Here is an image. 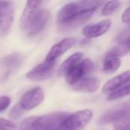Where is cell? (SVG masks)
<instances>
[{
  "label": "cell",
  "instance_id": "obj_16",
  "mask_svg": "<svg viewBox=\"0 0 130 130\" xmlns=\"http://www.w3.org/2000/svg\"><path fill=\"white\" fill-rule=\"evenodd\" d=\"M121 61L119 56L116 55L115 54L109 51L103 59V71L106 74H111L119 69Z\"/></svg>",
  "mask_w": 130,
  "mask_h": 130
},
{
  "label": "cell",
  "instance_id": "obj_1",
  "mask_svg": "<svg viewBox=\"0 0 130 130\" xmlns=\"http://www.w3.org/2000/svg\"><path fill=\"white\" fill-rule=\"evenodd\" d=\"M40 1H28L21 17L20 27L28 36H36L40 33L47 23L49 12L42 8Z\"/></svg>",
  "mask_w": 130,
  "mask_h": 130
},
{
  "label": "cell",
  "instance_id": "obj_10",
  "mask_svg": "<svg viewBox=\"0 0 130 130\" xmlns=\"http://www.w3.org/2000/svg\"><path fill=\"white\" fill-rule=\"evenodd\" d=\"M76 43V40L72 38H63L60 42L54 45L47 54L45 57V61L47 62H54L57 58L61 56L63 54L67 52L70 48L73 46Z\"/></svg>",
  "mask_w": 130,
  "mask_h": 130
},
{
  "label": "cell",
  "instance_id": "obj_4",
  "mask_svg": "<svg viewBox=\"0 0 130 130\" xmlns=\"http://www.w3.org/2000/svg\"><path fill=\"white\" fill-rule=\"evenodd\" d=\"M93 111L83 110L68 114L65 118L60 130H82L92 119Z\"/></svg>",
  "mask_w": 130,
  "mask_h": 130
},
{
  "label": "cell",
  "instance_id": "obj_11",
  "mask_svg": "<svg viewBox=\"0 0 130 130\" xmlns=\"http://www.w3.org/2000/svg\"><path fill=\"white\" fill-rule=\"evenodd\" d=\"M111 26V21L107 19L94 24L86 26L82 30L83 35L87 38H95L103 36L110 29Z\"/></svg>",
  "mask_w": 130,
  "mask_h": 130
},
{
  "label": "cell",
  "instance_id": "obj_25",
  "mask_svg": "<svg viewBox=\"0 0 130 130\" xmlns=\"http://www.w3.org/2000/svg\"><path fill=\"white\" fill-rule=\"evenodd\" d=\"M129 30H130V28H129Z\"/></svg>",
  "mask_w": 130,
  "mask_h": 130
},
{
  "label": "cell",
  "instance_id": "obj_12",
  "mask_svg": "<svg viewBox=\"0 0 130 130\" xmlns=\"http://www.w3.org/2000/svg\"><path fill=\"white\" fill-rule=\"evenodd\" d=\"M130 83V70L126 71L118 76L110 78L106 82L103 87V91L104 93H112L120 89L121 87H125Z\"/></svg>",
  "mask_w": 130,
  "mask_h": 130
},
{
  "label": "cell",
  "instance_id": "obj_6",
  "mask_svg": "<svg viewBox=\"0 0 130 130\" xmlns=\"http://www.w3.org/2000/svg\"><path fill=\"white\" fill-rule=\"evenodd\" d=\"M93 68H94V64H93V61L90 59L82 60L79 63L74 66L68 72V74L65 76L66 81L70 86H73L77 82H78L82 78H85L87 74L91 72Z\"/></svg>",
  "mask_w": 130,
  "mask_h": 130
},
{
  "label": "cell",
  "instance_id": "obj_2",
  "mask_svg": "<svg viewBox=\"0 0 130 130\" xmlns=\"http://www.w3.org/2000/svg\"><path fill=\"white\" fill-rule=\"evenodd\" d=\"M68 113L53 112L39 117H29L20 125L19 130H60Z\"/></svg>",
  "mask_w": 130,
  "mask_h": 130
},
{
  "label": "cell",
  "instance_id": "obj_3",
  "mask_svg": "<svg viewBox=\"0 0 130 130\" xmlns=\"http://www.w3.org/2000/svg\"><path fill=\"white\" fill-rule=\"evenodd\" d=\"M102 4L99 1H79V2L69 3L63 6L60 9L57 14V22L60 25L66 23L77 14L85 10L97 9V7Z\"/></svg>",
  "mask_w": 130,
  "mask_h": 130
},
{
  "label": "cell",
  "instance_id": "obj_15",
  "mask_svg": "<svg viewBox=\"0 0 130 130\" xmlns=\"http://www.w3.org/2000/svg\"><path fill=\"white\" fill-rule=\"evenodd\" d=\"M95 9H89V10H85V11L81 12L78 14H77L74 18H72L71 21H69L66 23L61 25V28L62 29H73L76 28L81 26L82 24L85 23L87 21H88L91 17L93 16Z\"/></svg>",
  "mask_w": 130,
  "mask_h": 130
},
{
  "label": "cell",
  "instance_id": "obj_14",
  "mask_svg": "<svg viewBox=\"0 0 130 130\" xmlns=\"http://www.w3.org/2000/svg\"><path fill=\"white\" fill-rule=\"evenodd\" d=\"M100 87V81L96 78H84L73 86V90L82 93H94Z\"/></svg>",
  "mask_w": 130,
  "mask_h": 130
},
{
  "label": "cell",
  "instance_id": "obj_5",
  "mask_svg": "<svg viewBox=\"0 0 130 130\" xmlns=\"http://www.w3.org/2000/svg\"><path fill=\"white\" fill-rule=\"evenodd\" d=\"M14 10L13 3L9 1H0V37H5L9 33L13 21Z\"/></svg>",
  "mask_w": 130,
  "mask_h": 130
},
{
  "label": "cell",
  "instance_id": "obj_7",
  "mask_svg": "<svg viewBox=\"0 0 130 130\" xmlns=\"http://www.w3.org/2000/svg\"><path fill=\"white\" fill-rule=\"evenodd\" d=\"M44 99L45 94L41 87H33L23 94L19 104L23 110H30L38 107Z\"/></svg>",
  "mask_w": 130,
  "mask_h": 130
},
{
  "label": "cell",
  "instance_id": "obj_18",
  "mask_svg": "<svg viewBox=\"0 0 130 130\" xmlns=\"http://www.w3.org/2000/svg\"><path fill=\"white\" fill-rule=\"evenodd\" d=\"M129 94H130V83H128L127 85L121 87L119 90L109 94L107 100L108 101H113V100H117L119 99V98L126 97V96L129 95Z\"/></svg>",
  "mask_w": 130,
  "mask_h": 130
},
{
  "label": "cell",
  "instance_id": "obj_20",
  "mask_svg": "<svg viewBox=\"0 0 130 130\" xmlns=\"http://www.w3.org/2000/svg\"><path fill=\"white\" fill-rule=\"evenodd\" d=\"M114 130H130V113L113 123Z\"/></svg>",
  "mask_w": 130,
  "mask_h": 130
},
{
  "label": "cell",
  "instance_id": "obj_21",
  "mask_svg": "<svg viewBox=\"0 0 130 130\" xmlns=\"http://www.w3.org/2000/svg\"><path fill=\"white\" fill-rule=\"evenodd\" d=\"M16 126L12 121L5 119H0V130H14Z\"/></svg>",
  "mask_w": 130,
  "mask_h": 130
},
{
  "label": "cell",
  "instance_id": "obj_9",
  "mask_svg": "<svg viewBox=\"0 0 130 130\" xmlns=\"http://www.w3.org/2000/svg\"><path fill=\"white\" fill-rule=\"evenodd\" d=\"M55 62H42L35 66L33 69H31L29 72L26 74L29 79L32 81H43L50 78L51 75L54 72Z\"/></svg>",
  "mask_w": 130,
  "mask_h": 130
},
{
  "label": "cell",
  "instance_id": "obj_22",
  "mask_svg": "<svg viewBox=\"0 0 130 130\" xmlns=\"http://www.w3.org/2000/svg\"><path fill=\"white\" fill-rule=\"evenodd\" d=\"M11 104V98L8 96H0V112L6 110Z\"/></svg>",
  "mask_w": 130,
  "mask_h": 130
},
{
  "label": "cell",
  "instance_id": "obj_17",
  "mask_svg": "<svg viewBox=\"0 0 130 130\" xmlns=\"http://www.w3.org/2000/svg\"><path fill=\"white\" fill-rule=\"evenodd\" d=\"M83 59L82 53H75L71 54L68 59H66L58 69V75L59 76H66L70 71L78 63H79Z\"/></svg>",
  "mask_w": 130,
  "mask_h": 130
},
{
  "label": "cell",
  "instance_id": "obj_24",
  "mask_svg": "<svg viewBox=\"0 0 130 130\" xmlns=\"http://www.w3.org/2000/svg\"><path fill=\"white\" fill-rule=\"evenodd\" d=\"M121 20L124 23H130V6L126 8L124 11V13H122Z\"/></svg>",
  "mask_w": 130,
  "mask_h": 130
},
{
  "label": "cell",
  "instance_id": "obj_8",
  "mask_svg": "<svg viewBox=\"0 0 130 130\" xmlns=\"http://www.w3.org/2000/svg\"><path fill=\"white\" fill-rule=\"evenodd\" d=\"M130 113V100L125 103H119L117 106L113 107L110 110H107L99 119L100 125H106L109 123L115 122L120 118Z\"/></svg>",
  "mask_w": 130,
  "mask_h": 130
},
{
  "label": "cell",
  "instance_id": "obj_19",
  "mask_svg": "<svg viewBox=\"0 0 130 130\" xmlns=\"http://www.w3.org/2000/svg\"><path fill=\"white\" fill-rule=\"evenodd\" d=\"M119 6H120L119 1H109V2L105 3V5L103 6V9H102V14L103 16L111 15L119 9Z\"/></svg>",
  "mask_w": 130,
  "mask_h": 130
},
{
  "label": "cell",
  "instance_id": "obj_23",
  "mask_svg": "<svg viewBox=\"0 0 130 130\" xmlns=\"http://www.w3.org/2000/svg\"><path fill=\"white\" fill-rule=\"evenodd\" d=\"M22 109L21 108L20 104L19 105H16V106H14L13 109H12L11 112H10V117L13 118V119H15V118H18L19 116L21 115V113H22Z\"/></svg>",
  "mask_w": 130,
  "mask_h": 130
},
{
  "label": "cell",
  "instance_id": "obj_13",
  "mask_svg": "<svg viewBox=\"0 0 130 130\" xmlns=\"http://www.w3.org/2000/svg\"><path fill=\"white\" fill-rule=\"evenodd\" d=\"M22 63V56L18 54H12L7 55L0 61L1 67L3 69L2 77L6 78L9 74L13 72V71L16 70Z\"/></svg>",
  "mask_w": 130,
  "mask_h": 130
}]
</instances>
